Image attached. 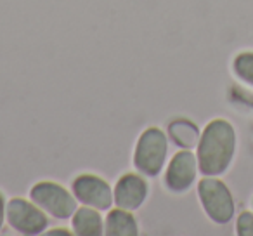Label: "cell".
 <instances>
[{"label": "cell", "instance_id": "1", "mask_svg": "<svg viewBox=\"0 0 253 236\" xmlns=\"http://www.w3.org/2000/svg\"><path fill=\"white\" fill-rule=\"evenodd\" d=\"M198 167L203 176H222L229 169L236 151V132L227 120H211L201 132L196 146Z\"/></svg>", "mask_w": 253, "mask_h": 236}, {"label": "cell", "instance_id": "2", "mask_svg": "<svg viewBox=\"0 0 253 236\" xmlns=\"http://www.w3.org/2000/svg\"><path fill=\"white\" fill-rule=\"evenodd\" d=\"M169 155V139L158 127H149L141 134L134 151V165L137 172L156 177L165 167Z\"/></svg>", "mask_w": 253, "mask_h": 236}, {"label": "cell", "instance_id": "3", "mask_svg": "<svg viewBox=\"0 0 253 236\" xmlns=\"http://www.w3.org/2000/svg\"><path fill=\"white\" fill-rule=\"evenodd\" d=\"M198 196L207 215L217 224H227L234 217V200L231 191L215 176H205L200 181Z\"/></svg>", "mask_w": 253, "mask_h": 236}, {"label": "cell", "instance_id": "4", "mask_svg": "<svg viewBox=\"0 0 253 236\" xmlns=\"http://www.w3.org/2000/svg\"><path fill=\"white\" fill-rule=\"evenodd\" d=\"M30 198L42 208L45 214L52 215L54 219L66 221L71 219L77 212V198L64 186L50 181L37 183L30 191Z\"/></svg>", "mask_w": 253, "mask_h": 236}, {"label": "cell", "instance_id": "5", "mask_svg": "<svg viewBox=\"0 0 253 236\" xmlns=\"http://www.w3.org/2000/svg\"><path fill=\"white\" fill-rule=\"evenodd\" d=\"M5 219L14 231L21 235H40L49 226L47 215L35 201L12 198L5 208Z\"/></svg>", "mask_w": 253, "mask_h": 236}, {"label": "cell", "instance_id": "6", "mask_svg": "<svg viewBox=\"0 0 253 236\" xmlns=\"http://www.w3.org/2000/svg\"><path fill=\"white\" fill-rule=\"evenodd\" d=\"M73 194L82 205H87L95 210H109L115 203L113 189L104 179L92 174H82L73 181Z\"/></svg>", "mask_w": 253, "mask_h": 236}, {"label": "cell", "instance_id": "7", "mask_svg": "<svg viewBox=\"0 0 253 236\" xmlns=\"http://www.w3.org/2000/svg\"><path fill=\"white\" fill-rule=\"evenodd\" d=\"M198 156L191 149L175 153L165 172V186L173 193H184L194 184L198 176Z\"/></svg>", "mask_w": 253, "mask_h": 236}, {"label": "cell", "instance_id": "8", "mask_svg": "<svg viewBox=\"0 0 253 236\" xmlns=\"http://www.w3.org/2000/svg\"><path fill=\"white\" fill-rule=\"evenodd\" d=\"M115 205L125 210H137L148 198V183L139 174H125L113 189Z\"/></svg>", "mask_w": 253, "mask_h": 236}, {"label": "cell", "instance_id": "9", "mask_svg": "<svg viewBox=\"0 0 253 236\" xmlns=\"http://www.w3.org/2000/svg\"><path fill=\"white\" fill-rule=\"evenodd\" d=\"M104 235L108 236H137L139 224L134 214L125 208H113L106 215L104 221Z\"/></svg>", "mask_w": 253, "mask_h": 236}, {"label": "cell", "instance_id": "10", "mask_svg": "<svg viewBox=\"0 0 253 236\" xmlns=\"http://www.w3.org/2000/svg\"><path fill=\"white\" fill-rule=\"evenodd\" d=\"M71 228L78 236H99L104 233V222L99 210L84 205L82 208H77L71 217Z\"/></svg>", "mask_w": 253, "mask_h": 236}, {"label": "cell", "instance_id": "11", "mask_svg": "<svg viewBox=\"0 0 253 236\" xmlns=\"http://www.w3.org/2000/svg\"><path fill=\"white\" fill-rule=\"evenodd\" d=\"M169 136L179 148L182 149H193L200 142V131L193 122L186 120V118H177V120L170 122L169 125Z\"/></svg>", "mask_w": 253, "mask_h": 236}, {"label": "cell", "instance_id": "12", "mask_svg": "<svg viewBox=\"0 0 253 236\" xmlns=\"http://www.w3.org/2000/svg\"><path fill=\"white\" fill-rule=\"evenodd\" d=\"M234 71L243 82L253 85V52H241L234 59Z\"/></svg>", "mask_w": 253, "mask_h": 236}, {"label": "cell", "instance_id": "13", "mask_svg": "<svg viewBox=\"0 0 253 236\" xmlns=\"http://www.w3.org/2000/svg\"><path fill=\"white\" fill-rule=\"evenodd\" d=\"M236 231L239 236H253V214L243 212L236 222Z\"/></svg>", "mask_w": 253, "mask_h": 236}, {"label": "cell", "instance_id": "14", "mask_svg": "<svg viewBox=\"0 0 253 236\" xmlns=\"http://www.w3.org/2000/svg\"><path fill=\"white\" fill-rule=\"evenodd\" d=\"M5 208H7V205H5L4 201V196L0 194V229H2V226H4V219H5Z\"/></svg>", "mask_w": 253, "mask_h": 236}, {"label": "cell", "instance_id": "15", "mask_svg": "<svg viewBox=\"0 0 253 236\" xmlns=\"http://www.w3.org/2000/svg\"><path fill=\"white\" fill-rule=\"evenodd\" d=\"M49 235H70V231L68 229H52L49 231Z\"/></svg>", "mask_w": 253, "mask_h": 236}]
</instances>
